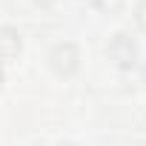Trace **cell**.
<instances>
[{
  "label": "cell",
  "instance_id": "obj_7",
  "mask_svg": "<svg viewBox=\"0 0 146 146\" xmlns=\"http://www.w3.org/2000/svg\"><path fill=\"white\" fill-rule=\"evenodd\" d=\"M0 86H3V69H0Z\"/></svg>",
  "mask_w": 146,
  "mask_h": 146
},
{
  "label": "cell",
  "instance_id": "obj_3",
  "mask_svg": "<svg viewBox=\"0 0 146 146\" xmlns=\"http://www.w3.org/2000/svg\"><path fill=\"white\" fill-rule=\"evenodd\" d=\"M20 54V35L12 26H0V60H12Z\"/></svg>",
  "mask_w": 146,
  "mask_h": 146
},
{
  "label": "cell",
  "instance_id": "obj_5",
  "mask_svg": "<svg viewBox=\"0 0 146 146\" xmlns=\"http://www.w3.org/2000/svg\"><path fill=\"white\" fill-rule=\"evenodd\" d=\"M98 3H100L103 9H109V12H115V9H120V0H98Z\"/></svg>",
  "mask_w": 146,
  "mask_h": 146
},
{
  "label": "cell",
  "instance_id": "obj_4",
  "mask_svg": "<svg viewBox=\"0 0 146 146\" xmlns=\"http://www.w3.org/2000/svg\"><path fill=\"white\" fill-rule=\"evenodd\" d=\"M135 20H137L140 29H146V0H140V3H137V9H135Z\"/></svg>",
  "mask_w": 146,
  "mask_h": 146
},
{
  "label": "cell",
  "instance_id": "obj_1",
  "mask_svg": "<svg viewBox=\"0 0 146 146\" xmlns=\"http://www.w3.org/2000/svg\"><path fill=\"white\" fill-rule=\"evenodd\" d=\"M49 66L57 72V75H75L80 66V52L75 43H57L49 52Z\"/></svg>",
  "mask_w": 146,
  "mask_h": 146
},
{
  "label": "cell",
  "instance_id": "obj_8",
  "mask_svg": "<svg viewBox=\"0 0 146 146\" xmlns=\"http://www.w3.org/2000/svg\"><path fill=\"white\" fill-rule=\"evenodd\" d=\"M60 146H72V143H60Z\"/></svg>",
  "mask_w": 146,
  "mask_h": 146
},
{
  "label": "cell",
  "instance_id": "obj_6",
  "mask_svg": "<svg viewBox=\"0 0 146 146\" xmlns=\"http://www.w3.org/2000/svg\"><path fill=\"white\" fill-rule=\"evenodd\" d=\"M37 3H40V6H49V3H52V0H37Z\"/></svg>",
  "mask_w": 146,
  "mask_h": 146
},
{
  "label": "cell",
  "instance_id": "obj_2",
  "mask_svg": "<svg viewBox=\"0 0 146 146\" xmlns=\"http://www.w3.org/2000/svg\"><path fill=\"white\" fill-rule=\"evenodd\" d=\"M109 54H112V60H115L117 66L129 69V66L135 63V57H137V46H135V40H132L129 35H115V40H112V46H109Z\"/></svg>",
  "mask_w": 146,
  "mask_h": 146
}]
</instances>
